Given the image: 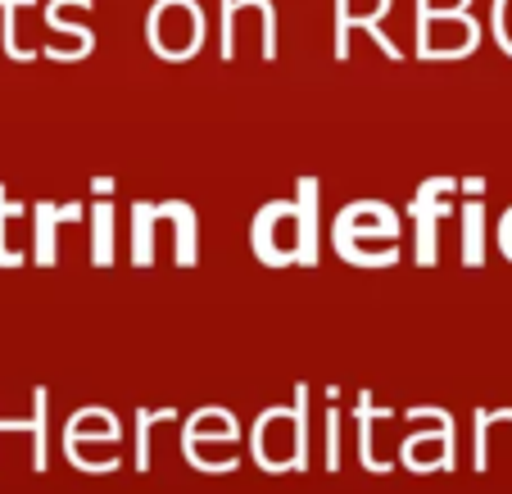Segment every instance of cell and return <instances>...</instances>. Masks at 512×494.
<instances>
[{
    "instance_id": "cell-1",
    "label": "cell",
    "mask_w": 512,
    "mask_h": 494,
    "mask_svg": "<svg viewBox=\"0 0 512 494\" xmlns=\"http://www.w3.org/2000/svg\"><path fill=\"white\" fill-rule=\"evenodd\" d=\"M404 227H399V214L381 200H363L349 204L345 214L331 227V245L345 263L354 268H395L404 259Z\"/></svg>"
},
{
    "instance_id": "cell-2",
    "label": "cell",
    "mask_w": 512,
    "mask_h": 494,
    "mask_svg": "<svg viewBox=\"0 0 512 494\" xmlns=\"http://www.w3.org/2000/svg\"><path fill=\"white\" fill-rule=\"evenodd\" d=\"M177 227V268H195L200 263V223H195V209L186 200H164L155 214V204H132V268H155V227L159 223Z\"/></svg>"
},
{
    "instance_id": "cell-3",
    "label": "cell",
    "mask_w": 512,
    "mask_h": 494,
    "mask_svg": "<svg viewBox=\"0 0 512 494\" xmlns=\"http://www.w3.org/2000/svg\"><path fill=\"white\" fill-rule=\"evenodd\" d=\"M404 417L408 422H426L422 431H408L404 440H399V463L408 467L413 476H426V472H454L458 467V449H454V436H458V427H454V413L449 408H440V404H413V408H404Z\"/></svg>"
},
{
    "instance_id": "cell-4",
    "label": "cell",
    "mask_w": 512,
    "mask_h": 494,
    "mask_svg": "<svg viewBox=\"0 0 512 494\" xmlns=\"http://www.w3.org/2000/svg\"><path fill=\"white\" fill-rule=\"evenodd\" d=\"M250 250L259 254L268 268H300L304 259V232H300V204L295 200H272L254 214L250 227Z\"/></svg>"
},
{
    "instance_id": "cell-5",
    "label": "cell",
    "mask_w": 512,
    "mask_h": 494,
    "mask_svg": "<svg viewBox=\"0 0 512 494\" xmlns=\"http://www.w3.org/2000/svg\"><path fill=\"white\" fill-rule=\"evenodd\" d=\"M449 191H458V182L435 177V182H422V191H417L413 204H408L417 268H435V263H440V223H445V214H449V200H445Z\"/></svg>"
},
{
    "instance_id": "cell-6",
    "label": "cell",
    "mask_w": 512,
    "mask_h": 494,
    "mask_svg": "<svg viewBox=\"0 0 512 494\" xmlns=\"http://www.w3.org/2000/svg\"><path fill=\"white\" fill-rule=\"evenodd\" d=\"M250 458L268 476L295 472V422H290V404H272L259 413V422L250 427Z\"/></svg>"
},
{
    "instance_id": "cell-7",
    "label": "cell",
    "mask_w": 512,
    "mask_h": 494,
    "mask_svg": "<svg viewBox=\"0 0 512 494\" xmlns=\"http://www.w3.org/2000/svg\"><path fill=\"white\" fill-rule=\"evenodd\" d=\"M118 440H123V422H118L114 408L87 404V408H78V413L64 422V440H59V449H64V458H68V454H78V449H87V445H109L114 449Z\"/></svg>"
},
{
    "instance_id": "cell-8",
    "label": "cell",
    "mask_w": 512,
    "mask_h": 494,
    "mask_svg": "<svg viewBox=\"0 0 512 494\" xmlns=\"http://www.w3.org/2000/svg\"><path fill=\"white\" fill-rule=\"evenodd\" d=\"M236 440H241V422H236L232 408L204 404V408H195V413L186 417V427H182V454H191V449H204V445L232 449Z\"/></svg>"
},
{
    "instance_id": "cell-9",
    "label": "cell",
    "mask_w": 512,
    "mask_h": 494,
    "mask_svg": "<svg viewBox=\"0 0 512 494\" xmlns=\"http://www.w3.org/2000/svg\"><path fill=\"white\" fill-rule=\"evenodd\" d=\"M399 408H377L372 390H358V404H354V422H358V467L368 476H390L395 472L399 458H381L377 454V422L395 417Z\"/></svg>"
},
{
    "instance_id": "cell-10",
    "label": "cell",
    "mask_w": 512,
    "mask_h": 494,
    "mask_svg": "<svg viewBox=\"0 0 512 494\" xmlns=\"http://www.w3.org/2000/svg\"><path fill=\"white\" fill-rule=\"evenodd\" d=\"M64 223H82V204H55V200L32 204V254H37V268H55L59 263V227Z\"/></svg>"
},
{
    "instance_id": "cell-11",
    "label": "cell",
    "mask_w": 512,
    "mask_h": 494,
    "mask_svg": "<svg viewBox=\"0 0 512 494\" xmlns=\"http://www.w3.org/2000/svg\"><path fill=\"white\" fill-rule=\"evenodd\" d=\"M0 436H28L32 440V472L50 467V390L32 386V413L28 417H0Z\"/></svg>"
},
{
    "instance_id": "cell-12",
    "label": "cell",
    "mask_w": 512,
    "mask_h": 494,
    "mask_svg": "<svg viewBox=\"0 0 512 494\" xmlns=\"http://www.w3.org/2000/svg\"><path fill=\"white\" fill-rule=\"evenodd\" d=\"M295 204H300V232H304V259H300V268H318V259H322V232H318V182H313V177H304V182H300V195H295Z\"/></svg>"
},
{
    "instance_id": "cell-13",
    "label": "cell",
    "mask_w": 512,
    "mask_h": 494,
    "mask_svg": "<svg viewBox=\"0 0 512 494\" xmlns=\"http://www.w3.org/2000/svg\"><path fill=\"white\" fill-rule=\"evenodd\" d=\"M91 263L114 268V200L109 195L91 204Z\"/></svg>"
},
{
    "instance_id": "cell-14",
    "label": "cell",
    "mask_w": 512,
    "mask_h": 494,
    "mask_svg": "<svg viewBox=\"0 0 512 494\" xmlns=\"http://www.w3.org/2000/svg\"><path fill=\"white\" fill-rule=\"evenodd\" d=\"M512 408H476L472 413V467L476 472H490V431L508 427Z\"/></svg>"
},
{
    "instance_id": "cell-15",
    "label": "cell",
    "mask_w": 512,
    "mask_h": 494,
    "mask_svg": "<svg viewBox=\"0 0 512 494\" xmlns=\"http://www.w3.org/2000/svg\"><path fill=\"white\" fill-rule=\"evenodd\" d=\"M463 268H485V204L481 200H467L463 209Z\"/></svg>"
},
{
    "instance_id": "cell-16",
    "label": "cell",
    "mask_w": 512,
    "mask_h": 494,
    "mask_svg": "<svg viewBox=\"0 0 512 494\" xmlns=\"http://www.w3.org/2000/svg\"><path fill=\"white\" fill-rule=\"evenodd\" d=\"M177 408H141L136 413V427H132V436H136V454H132V467L136 472H150V463H155V454H150V431L155 427H164V422H177Z\"/></svg>"
},
{
    "instance_id": "cell-17",
    "label": "cell",
    "mask_w": 512,
    "mask_h": 494,
    "mask_svg": "<svg viewBox=\"0 0 512 494\" xmlns=\"http://www.w3.org/2000/svg\"><path fill=\"white\" fill-rule=\"evenodd\" d=\"M290 422H295V472H309L313 449H309V381H295V399H290Z\"/></svg>"
},
{
    "instance_id": "cell-18",
    "label": "cell",
    "mask_w": 512,
    "mask_h": 494,
    "mask_svg": "<svg viewBox=\"0 0 512 494\" xmlns=\"http://www.w3.org/2000/svg\"><path fill=\"white\" fill-rule=\"evenodd\" d=\"M23 214H28V204L10 200L5 186H0V268H23V263H28V254H23L19 245H10V223H19Z\"/></svg>"
},
{
    "instance_id": "cell-19",
    "label": "cell",
    "mask_w": 512,
    "mask_h": 494,
    "mask_svg": "<svg viewBox=\"0 0 512 494\" xmlns=\"http://www.w3.org/2000/svg\"><path fill=\"white\" fill-rule=\"evenodd\" d=\"M340 422H345V413L336 408V399H327V417H322V436H327V472H340Z\"/></svg>"
},
{
    "instance_id": "cell-20",
    "label": "cell",
    "mask_w": 512,
    "mask_h": 494,
    "mask_svg": "<svg viewBox=\"0 0 512 494\" xmlns=\"http://www.w3.org/2000/svg\"><path fill=\"white\" fill-rule=\"evenodd\" d=\"M494 241H499V254L512 263V209L499 218V232H494Z\"/></svg>"
}]
</instances>
